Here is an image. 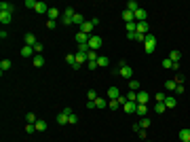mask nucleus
I'll use <instances>...</instances> for the list:
<instances>
[{
	"label": "nucleus",
	"mask_w": 190,
	"mask_h": 142,
	"mask_svg": "<svg viewBox=\"0 0 190 142\" xmlns=\"http://www.w3.org/2000/svg\"><path fill=\"white\" fill-rule=\"evenodd\" d=\"M72 24H78V25H83V24H84V17L80 15V13H76V15L72 17Z\"/></svg>",
	"instance_id": "obj_30"
},
{
	"label": "nucleus",
	"mask_w": 190,
	"mask_h": 142,
	"mask_svg": "<svg viewBox=\"0 0 190 142\" xmlns=\"http://www.w3.org/2000/svg\"><path fill=\"white\" fill-rule=\"evenodd\" d=\"M135 24H137V30H135V32H140V34H150V24H148V21H135Z\"/></svg>",
	"instance_id": "obj_4"
},
{
	"label": "nucleus",
	"mask_w": 190,
	"mask_h": 142,
	"mask_svg": "<svg viewBox=\"0 0 190 142\" xmlns=\"http://www.w3.org/2000/svg\"><path fill=\"white\" fill-rule=\"evenodd\" d=\"M101 45H104V38L97 34H91L89 36V49L91 51H97V49H101Z\"/></svg>",
	"instance_id": "obj_2"
},
{
	"label": "nucleus",
	"mask_w": 190,
	"mask_h": 142,
	"mask_svg": "<svg viewBox=\"0 0 190 142\" xmlns=\"http://www.w3.org/2000/svg\"><path fill=\"white\" fill-rule=\"evenodd\" d=\"M106 95H108V100H119V98H120L123 94H120V89H119V87H110Z\"/></svg>",
	"instance_id": "obj_5"
},
{
	"label": "nucleus",
	"mask_w": 190,
	"mask_h": 142,
	"mask_svg": "<svg viewBox=\"0 0 190 142\" xmlns=\"http://www.w3.org/2000/svg\"><path fill=\"white\" fill-rule=\"evenodd\" d=\"M129 89H131V91H135V89H140V81H135V79H131V81H129Z\"/></svg>",
	"instance_id": "obj_37"
},
{
	"label": "nucleus",
	"mask_w": 190,
	"mask_h": 142,
	"mask_svg": "<svg viewBox=\"0 0 190 142\" xmlns=\"http://www.w3.org/2000/svg\"><path fill=\"white\" fill-rule=\"evenodd\" d=\"M150 125H152V121H150L148 117H142V121H140V127H142V130H148Z\"/></svg>",
	"instance_id": "obj_28"
},
{
	"label": "nucleus",
	"mask_w": 190,
	"mask_h": 142,
	"mask_svg": "<svg viewBox=\"0 0 190 142\" xmlns=\"http://www.w3.org/2000/svg\"><path fill=\"white\" fill-rule=\"evenodd\" d=\"M135 108H137V102H125V104H123V110H125V112H135Z\"/></svg>",
	"instance_id": "obj_14"
},
{
	"label": "nucleus",
	"mask_w": 190,
	"mask_h": 142,
	"mask_svg": "<svg viewBox=\"0 0 190 142\" xmlns=\"http://www.w3.org/2000/svg\"><path fill=\"white\" fill-rule=\"evenodd\" d=\"M42 49H45V47H42V43H36V45H34V53H36V55H40Z\"/></svg>",
	"instance_id": "obj_41"
},
{
	"label": "nucleus",
	"mask_w": 190,
	"mask_h": 142,
	"mask_svg": "<svg viewBox=\"0 0 190 142\" xmlns=\"http://www.w3.org/2000/svg\"><path fill=\"white\" fill-rule=\"evenodd\" d=\"M95 108H106V100H104V98H97V100H95Z\"/></svg>",
	"instance_id": "obj_38"
},
{
	"label": "nucleus",
	"mask_w": 190,
	"mask_h": 142,
	"mask_svg": "<svg viewBox=\"0 0 190 142\" xmlns=\"http://www.w3.org/2000/svg\"><path fill=\"white\" fill-rule=\"evenodd\" d=\"M57 123H59V125H68V115L59 112V115H57Z\"/></svg>",
	"instance_id": "obj_35"
},
{
	"label": "nucleus",
	"mask_w": 190,
	"mask_h": 142,
	"mask_svg": "<svg viewBox=\"0 0 190 142\" xmlns=\"http://www.w3.org/2000/svg\"><path fill=\"white\" fill-rule=\"evenodd\" d=\"M173 81H175V83H178V85H182V83H184V76H182V74H178V76H175Z\"/></svg>",
	"instance_id": "obj_50"
},
{
	"label": "nucleus",
	"mask_w": 190,
	"mask_h": 142,
	"mask_svg": "<svg viewBox=\"0 0 190 142\" xmlns=\"http://www.w3.org/2000/svg\"><path fill=\"white\" fill-rule=\"evenodd\" d=\"M165 98H167L165 94H156V102H165Z\"/></svg>",
	"instance_id": "obj_49"
},
{
	"label": "nucleus",
	"mask_w": 190,
	"mask_h": 142,
	"mask_svg": "<svg viewBox=\"0 0 190 142\" xmlns=\"http://www.w3.org/2000/svg\"><path fill=\"white\" fill-rule=\"evenodd\" d=\"M175 104H178V102H175L173 95H167V98H165V106L167 108H175Z\"/></svg>",
	"instance_id": "obj_26"
},
{
	"label": "nucleus",
	"mask_w": 190,
	"mask_h": 142,
	"mask_svg": "<svg viewBox=\"0 0 190 142\" xmlns=\"http://www.w3.org/2000/svg\"><path fill=\"white\" fill-rule=\"evenodd\" d=\"M55 25H57V21H47V28H49V30H55Z\"/></svg>",
	"instance_id": "obj_51"
},
{
	"label": "nucleus",
	"mask_w": 190,
	"mask_h": 142,
	"mask_svg": "<svg viewBox=\"0 0 190 142\" xmlns=\"http://www.w3.org/2000/svg\"><path fill=\"white\" fill-rule=\"evenodd\" d=\"M175 94H186V89H184V85H178V87H175Z\"/></svg>",
	"instance_id": "obj_48"
},
{
	"label": "nucleus",
	"mask_w": 190,
	"mask_h": 142,
	"mask_svg": "<svg viewBox=\"0 0 190 142\" xmlns=\"http://www.w3.org/2000/svg\"><path fill=\"white\" fill-rule=\"evenodd\" d=\"M24 43H25V45H28V47H34V45H36V43H38V40H36V36L32 34V32H28V34L24 36Z\"/></svg>",
	"instance_id": "obj_13"
},
{
	"label": "nucleus",
	"mask_w": 190,
	"mask_h": 142,
	"mask_svg": "<svg viewBox=\"0 0 190 142\" xmlns=\"http://www.w3.org/2000/svg\"><path fill=\"white\" fill-rule=\"evenodd\" d=\"M119 106H120L119 100H108V108H110V110H116Z\"/></svg>",
	"instance_id": "obj_36"
},
{
	"label": "nucleus",
	"mask_w": 190,
	"mask_h": 142,
	"mask_svg": "<svg viewBox=\"0 0 190 142\" xmlns=\"http://www.w3.org/2000/svg\"><path fill=\"white\" fill-rule=\"evenodd\" d=\"M133 15H135V21H146V19H148V13L144 11V9H140V11H135Z\"/></svg>",
	"instance_id": "obj_17"
},
{
	"label": "nucleus",
	"mask_w": 190,
	"mask_h": 142,
	"mask_svg": "<svg viewBox=\"0 0 190 142\" xmlns=\"http://www.w3.org/2000/svg\"><path fill=\"white\" fill-rule=\"evenodd\" d=\"M13 19V13H9V11H0V24H9Z\"/></svg>",
	"instance_id": "obj_15"
},
{
	"label": "nucleus",
	"mask_w": 190,
	"mask_h": 142,
	"mask_svg": "<svg viewBox=\"0 0 190 142\" xmlns=\"http://www.w3.org/2000/svg\"><path fill=\"white\" fill-rule=\"evenodd\" d=\"M74 55H76V64H80V66H83L84 62H89V55H87V53H80V51H76Z\"/></svg>",
	"instance_id": "obj_18"
},
{
	"label": "nucleus",
	"mask_w": 190,
	"mask_h": 142,
	"mask_svg": "<svg viewBox=\"0 0 190 142\" xmlns=\"http://www.w3.org/2000/svg\"><path fill=\"white\" fill-rule=\"evenodd\" d=\"M21 55H24V57H32V55H36L34 47H28V45H25V47L21 49Z\"/></svg>",
	"instance_id": "obj_24"
},
{
	"label": "nucleus",
	"mask_w": 190,
	"mask_h": 142,
	"mask_svg": "<svg viewBox=\"0 0 190 142\" xmlns=\"http://www.w3.org/2000/svg\"><path fill=\"white\" fill-rule=\"evenodd\" d=\"M34 125H36V131H47V127H49L45 119H38V121H36Z\"/></svg>",
	"instance_id": "obj_19"
},
{
	"label": "nucleus",
	"mask_w": 190,
	"mask_h": 142,
	"mask_svg": "<svg viewBox=\"0 0 190 142\" xmlns=\"http://www.w3.org/2000/svg\"><path fill=\"white\" fill-rule=\"evenodd\" d=\"M95 100H97V91L89 89V91H87V102H95Z\"/></svg>",
	"instance_id": "obj_32"
},
{
	"label": "nucleus",
	"mask_w": 190,
	"mask_h": 142,
	"mask_svg": "<svg viewBox=\"0 0 190 142\" xmlns=\"http://www.w3.org/2000/svg\"><path fill=\"white\" fill-rule=\"evenodd\" d=\"M127 98V102H137V91H129V94H125Z\"/></svg>",
	"instance_id": "obj_34"
},
{
	"label": "nucleus",
	"mask_w": 190,
	"mask_h": 142,
	"mask_svg": "<svg viewBox=\"0 0 190 142\" xmlns=\"http://www.w3.org/2000/svg\"><path fill=\"white\" fill-rule=\"evenodd\" d=\"M95 68H99L97 62H89V70H95Z\"/></svg>",
	"instance_id": "obj_52"
},
{
	"label": "nucleus",
	"mask_w": 190,
	"mask_h": 142,
	"mask_svg": "<svg viewBox=\"0 0 190 142\" xmlns=\"http://www.w3.org/2000/svg\"><path fill=\"white\" fill-rule=\"evenodd\" d=\"M93 28H95V25L91 24V21H87V19H84V24L80 25V32H83V34H87V36H91V32H93Z\"/></svg>",
	"instance_id": "obj_9"
},
{
	"label": "nucleus",
	"mask_w": 190,
	"mask_h": 142,
	"mask_svg": "<svg viewBox=\"0 0 190 142\" xmlns=\"http://www.w3.org/2000/svg\"><path fill=\"white\" fill-rule=\"evenodd\" d=\"M119 74L123 76V79H127V81H131V76H133V68H131L127 62H120V70Z\"/></svg>",
	"instance_id": "obj_3"
},
{
	"label": "nucleus",
	"mask_w": 190,
	"mask_h": 142,
	"mask_svg": "<svg viewBox=\"0 0 190 142\" xmlns=\"http://www.w3.org/2000/svg\"><path fill=\"white\" fill-rule=\"evenodd\" d=\"M13 9H15V7H13L11 2H4V0L0 2V11H9V13H13Z\"/></svg>",
	"instance_id": "obj_27"
},
{
	"label": "nucleus",
	"mask_w": 190,
	"mask_h": 142,
	"mask_svg": "<svg viewBox=\"0 0 190 142\" xmlns=\"http://www.w3.org/2000/svg\"><path fill=\"white\" fill-rule=\"evenodd\" d=\"M74 123H78V117H76V115L72 112L70 117H68V125H74Z\"/></svg>",
	"instance_id": "obj_43"
},
{
	"label": "nucleus",
	"mask_w": 190,
	"mask_h": 142,
	"mask_svg": "<svg viewBox=\"0 0 190 142\" xmlns=\"http://www.w3.org/2000/svg\"><path fill=\"white\" fill-rule=\"evenodd\" d=\"M150 102V94L148 91H137V104H148Z\"/></svg>",
	"instance_id": "obj_8"
},
{
	"label": "nucleus",
	"mask_w": 190,
	"mask_h": 142,
	"mask_svg": "<svg viewBox=\"0 0 190 142\" xmlns=\"http://www.w3.org/2000/svg\"><path fill=\"white\" fill-rule=\"evenodd\" d=\"M32 64H34L36 68H42V66H45V57H42V55H34V57H32Z\"/></svg>",
	"instance_id": "obj_21"
},
{
	"label": "nucleus",
	"mask_w": 190,
	"mask_h": 142,
	"mask_svg": "<svg viewBox=\"0 0 190 142\" xmlns=\"http://www.w3.org/2000/svg\"><path fill=\"white\" fill-rule=\"evenodd\" d=\"M140 9H142V7H140V4H137L135 0H129V2H127V11L135 13V11H140Z\"/></svg>",
	"instance_id": "obj_23"
},
{
	"label": "nucleus",
	"mask_w": 190,
	"mask_h": 142,
	"mask_svg": "<svg viewBox=\"0 0 190 142\" xmlns=\"http://www.w3.org/2000/svg\"><path fill=\"white\" fill-rule=\"evenodd\" d=\"M78 51H80V53H89V51H91V49H89V43H87V45H78Z\"/></svg>",
	"instance_id": "obj_46"
},
{
	"label": "nucleus",
	"mask_w": 190,
	"mask_h": 142,
	"mask_svg": "<svg viewBox=\"0 0 190 142\" xmlns=\"http://www.w3.org/2000/svg\"><path fill=\"white\" fill-rule=\"evenodd\" d=\"M66 64H68V66H74V64H76V55H74V53H68V55H66Z\"/></svg>",
	"instance_id": "obj_33"
},
{
	"label": "nucleus",
	"mask_w": 190,
	"mask_h": 142,
	"mask_svg": "<svg viewBox=\"0 0 190 142\" xmlns=\"http://www.w3.org/2000/svg\"><path fill=\"white\" fill-rule=\"evenodd\" d=\"M165 110H167L165 102H156V104H154V112H156V115H163Z\"/></svg>",
	"instance_id": "obj_25"
},
{
	"label": "nucleus",
	"mask_w": 190,
	"mask_h": 142,
	"mask_svg": "<svg viewBox=\"0 0 190 142\" xmlns=\"http://www.w3.org/2000/svg\"><path fill=\"white\" fill-rule=\"evenodd\" d=\"M49 9H51V7H49V4H45V2H36V9H34V11L38 13V15H47Z\"/></svg>",
	"instance_id": "obj_7"
},
{
	"label": "nucleus",
	"mask_w": 190,
	"mask_h": 142,
	"mask_svg": "<svg viewBox=\"0 0 190 142\" xmlns=\"http://www.w3.org/2000/svg\"><path fill=\"white\" fill-rule=\"evenodd\" d=\"M161 66H163V68H173V62L167 57V59H163V62H161Z\"/></svg>",
	"instance_id": "obj_40"
},
{
	"label": "nucleus",
	"mask_w": 190,
	"mask_h": 142,
	"mask_svg": "<svg viewBox=\"0 0 190 142\" xmlns=\"http://www.w3.org/2000/svg\"><path fill=\"white\" fill-rule=\"evenodd\" d=\"M179 57H182V53H179L178 49H173V51L169 53V59H171V62H179Z\"/></svg>",
	"instance_id": "obj_29"
},
{
	"label": "nucleus",
	"mask_w": 190,
	"mask_h": 142,
	"mask_svg": "<svg viewBox=\"0 0 190 142\" xmlns=\"http://www.w3.org/2000/svg\"><path fill=\"white\" fill-rule=\"evenodd\" d=\"M24 7H28V9H36V0H25Z\"/></svg>",
	"instance_id": "obj_44"
},
{
	"label": "nucleus",
	"mask_w": 190,
	"mask_h": 142,
	"mask_svg": "<svg viewBox=\"0 0 190 142\" xmlns=\"http://www.w3.org/2000/svg\"><path fill=\"white\" fill-rule=\"evenodd\" d=\"M144 142H152V140H144Z\"/></svg>",
	"instance_id": "obj_53"
},
{
	"label": "nucleus",
	"mask_w": 190,
	"mask_h": 142,
	"mask_svg": "<svg viewBox=\"0 0 190 142\" xmlns=\"http://www.w3.org/2000/svg\"><path fill=\"white\" fill-rule=\"evenodd\" d=\"M144 49H146V53H154V49H156V36L154 34H146Z\"/></svg>",
	"instance_id": "obj_1"
},
{
	"label": "nucleus",
	"mask_w": 190,
	"mask_h": 142,
	"mask_svg": "<svg viewBox=\"0 0 190 142\" xmlns=\"http://www.w3.org/2000/svg\"><path fill=\"white\" fill-rule=\"evenodd\" d=\"M97 66H99V68H108V66H110V59H108L106 55H99V57H97Z\"/></svg>",
	"instance_id": "obj_20"
},
{
	"label": "nucleus",
	"mask_w": 190,
	"mask_h": 142,
	"mask_svg": "<svg viewBox=\"0 0 190 142\" xmlns=\"http://www.w3.org/2000/svg\"><path fill=\"white\" fill-rule=\"evenodd\" d=\"M47 17H49V21H57V19H59V9H57V7H51L49 13H47Z\"/></svg>",
	"instance_id": "obj_6"
},
{
	"label": "nucleus",
	"mask_w": 190,
	"mask_h": 142,
	"mask_svg": "<svg viewBox=\"0 0 190 142\" xmlns=\"http://www.w3.org/2000/svg\"><path fill=\"white\" fill-rule=\"evenodd\" d=\"M179 140L182 142H190V127H186V130H179Z\"/></svg>",
	"instance_id": "obj_16"
},
{
	"label": "nucleus",
	"mask_w": 190,
	"mask_h": 142,
	"mask_svg": "<svg viewBox=\"0 0 190 142\" xmlns=\"http://www.w3.org/2000/svg\"><path fill=\"white\" fill-rule=\"evenodd\" d=\"M25 131H28V134H34V131H36V125H34V123H28V125H25Z\"/></svg>",
	"instance_id": "obj_45"
},
{
	"label": "nucleus",
	"mask_w": 190,
	"mask_h": 142,
	"mask_svg": "<svg viewBox=\"0 0 190 142\" xmlns=\"http://www.w3.org/2000/svg\"><path fill=\"white\" fill-rule=\"evenodd\" d=\"M87 55H89V62H97V57H99V55H97V51H89Z\"/></svg>",
	"instance_id": "obj_42"
},
{
	"label": "nucleus",
	"mask_w": 190,
	"mask_h": 142,
	"mask_svg": "<svg viewBox=\"0 0 190 142\" xmlns=\"http://www.w3.org/2000/svg\"><path fill=\"white\" fill-rule=\"evenodd\" d=\"M148 110H150V108H148V104H137V108H135V115H137V117H146V115H148Z\"/></svg>",
	"instance_id": "obj_12"
},
{
	"label": "nucleus",
	"mask_w": 190,
	"mask_h": 142,
	"mask_svg": "<svg viewBox=\"0 0 190 142\" xmlns=\"http://www.w3.org/2000/svg\"><path fill=\"white\" fill-rule=\"evenodd\" d=\"M11 59H2V62H0V72H2V74H4V72L6 70H11Z\"/></svg>",
	"instance_id": "obj_22"
},
{
	"label": "nucleus",
	"mask_w": 190,
	"mask_h": 142,
	"mask_svg": "<svg viewBox=\"0 0 190 142\" xmlns=\"http://www.w3.org/2000/svg\"><path fill=\"white\" fill-rule=\"evenodd\" d=\"M137 134H140V138H142V140H148V134H146V130H140Z\"/></svg>",
	"instance_id": "obj_47"
},
{
	"label": "nucleus",
	"mask_w": 190,
	"mask_h": 142,
	"mask_svg": "<svg viewBox=\"0 0 190 142\" xmlns=\"http://www.w3.org/2000/svg\"><path fill=\"white\" fill-rule=\"evenodd\" d=\"M175 87H178V83H175L173 79H171V81H167V83H165V89H167V91H175Z\"/></svg>",
	"instance_id": "obj_31"
},
{
	"label": "nucleus",
	"mask_w": 190,
	"mask_h": 142,
	"mask_svg": "<svg viewBox=\"0 0 190 142\" xmlns=\"http://www.w3.org/2000/svg\"><path fill=\"white\" fill-rule=\"evenodd\" d=\"M25 121H28V123H36L38 119H36V115H34V112H28V115H25Z\"/></svg>",
	"instance_id": "obj_39"
},
{
	"label": "nucleus",
	"mask_w": 190,
	"mask_h": 142,
	"mask_svg": "<svg viewBox=\"0 0 190 142\" xmlns=\"http://www.w3.org/2000/svg\"><path fill=\"white\" fill-rule=\"evenodd\" d=\"M123 21H125V24H133V21H135V15L131 11H127V9H123Z\"/></svg>",
	"instance_id": "obj_10"
},
{
	"label": "nucleus",
	"mask_w": 190,
	"mask_h": 142,
	"mask_svg": "<svg viewBox=\"0 0 190 142\" xmlns=\"http://www.w3.org/2000/svg\"><path fill=\"white\" fill-rule=\"evenodd\" d=\"M74 40H76L78 45H87V43H89V36H87V34H83V32L78 30V32H76V36H74Z\"/></svg>",
	"instance_id": "obj_11"
}]
</instances>
